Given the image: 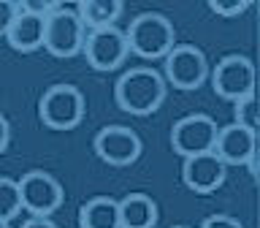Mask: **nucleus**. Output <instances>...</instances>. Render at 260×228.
I'll return each mask as SVG.
<instances>
[{
	"instance_id": "1",
	"label": "nucleus",
	"mask_w": 260,
	"mask_h": 228,
	"mask_svg": "<svg viewBox=\"0 0 260 228\" xmlns=\"http://www.w3.org/2000/svg\"><path fill=\"white\" fill-rule=\"evenodd\" d=\"M114 98L127 114H152L166 98V79L149 65L127 68L114 84Z\"/></svg>"
},
{
	"instance_id": "2",
	"label": "nucleus",
	"mask_w": 260,
	"mask_h": 228,
	"mask_svg": "<svg viewBox=\"0 0 260 228\" xmlns=\"http://www.w3.org/2000/svg\"><path fill=\"white\" fill-rule=\"evenodd\" d=\"M130 52L154 60V57H166L176 44V30L174 22L160 11H141L133 16L130 27L125 30Z\"/></svg>"
},
{
	"instance_id": "3",
	"label": "nucleus",
	"mask_w": 260,
	"mask_h": 228,
	"mask_svg": "<svg viewBox=\"0 0 260 228\" xmlns=\"http://www.w3.org/2000/svg\"><path fill=\"white\" fill-rule=\"evenodd\" d=\"M87 38V27L76 8L71 6H46V33L44 49L54 57H73L81 52Z\"/></svg>"
},
{
	"instance_id": "4",
	"label": "nucleus",
	"mask_w": 260,
	"mask_h": 228,
	"mask_svg": "<svg viewBox=\"0 0 260 228\" xmlns=\"http://www.w3.org/2000/svg\"><path fill=\"white\" fill-rule=\"evenodd\" d=\"M38 117L54 130L76 128L84 117V95L73 84H52L38 101Z\"/></svg>"
},
{
	"instance_id": "5",
	"label": "nucleus",
	"mask_w": 260,
	"mask_h": 228,
	"mask_svg": "<svg viewBox=\"0 0 260 228\" xmlns=\"http://www.w3.org/2000/svg\"><path fill=\"white\" fill-rule=\"evenodd\" d=\"M217 122L203 111H192L184 114L174 122L171 128V147L182 155V158H190V155H201V152H211L217 141Z\"/></svg>"
},
{
	"instance_id": "6",
	"label": "nucleus",
	"mask_w": 260,
	"mask_h": 228,
	"mask_svg": "<svg viewBox=\"0 0 260 228\" xmlns=\"http://www.w3.org/2000/svg\"><path fill=\"white\" fill-rule=\"evenodd\" d=\"M211 87L228 101L255 93V63L247 54H225L211 71Z\"/></svg>"
},
{
	"instance_id": "7",
	"label": "nucleus",
	"mask_w": 260,
	"mask_h": 228,
	"mask_svg": "<svg viewBox=\"0 0 260 228\" xmlns=\"http://www.w3.org/2000/svg\"><path fill=\"white\" fill-rule=\"evenodd\" d=\"M84 52L87 63L98 71H114L125 63V57L130 52L127 46V36L125 30H119L117 24L111 27H98V30H87V38H84Z\"/></svg>"
},
{
	"instance_id": "8",
	"label": "nucleus",
	"mask_w": 260,
	"mask_h": 228,
	"mask_svg": "<svg viewBox=\"0 0 260 228\" xmlns=\"http://www.w3.org/2000/svg\"><path fill=\"white\" fill-rule=\"evenodd\" d=\"M16 182H19L22 209H27L30 215L49 217L62 204V185L49 171L32 168L27 174H22V179H16Z\"/></svg>"
},
{
	"instance_id": "9",
	"label": "nucleus",
	"mask_w": 260,
	"mask_h": 228,
	"mask_svg": "<svg viewBox=\"0 0 260 228\" xmlns=\"http://www.w3.org/2000/svg\"><path fill=\"white\" fill-rule=\"evenodd\" d=\"M162 60H166V79L179 90H195L209 76V60L195 44H174Z\"/></svg>"
},
{
	"instance_id": "10",
	"label": "nucleus",
	"mask_w": 260,
	"mask_h": 228,
	"mask_svg": "<svg viewBox=\"0 0 260 228\" xmlns=\"http://www.w3.org/2000/svg\"><path fill=\"white\" fill-rule=\"evenodd\" d=\"M95 152L98 158L111 166H130L141 155V138L127 125H103L95 133Z\"/></svg>"
},
{
	"instance_id": "11",
	"label": "nucleus",
	"mask_w": 260,
	"mask_h": 228,
	"mask_svg": "<svg viewBox=\"0 0 260 228\" xmlns=\"http://www.w3.org/2000/svg\"><path fill=\"white\" fill-rule=\"evenodd\" d=\"M214 155L225 166H247L257 158V133L236 122H228L217 130Z\"/></svg>"
},
{
	"instance_id": "12",
	"label": "nucleus",
	"mask_w": 260,
	"mask_h": 228,
	"mask_svg": "<svg viewBox=\"0 0 260 228\" xmlns=\"http://www.w3.org/2000/svg\"><path fill=\"white\" fill-rule=\"evenodd\" d=\"M44 33H46V8L19 3V11H16L6 38L19 52H36V49L44 46Z\"/></svg>"
},
{
	"instance_id": "13",
	"label": "nucleus",
	"mask_w": 260,
	"mask_h": 228,
	"mask_svg": "<svg viewBox=\"0 0 260 228\" xmlns=\"http://www.w3.org/2000/svg\"><path fill=\"white\" fill-rule=\"evenodd\" d=\"M225 171H228V166L214 155V150L182 158V179L195 193L217 190V187L225 182Z\"/></svg>"
},
{
	"instance_id": "14",
	"label": "nucleus",
	"mask_w": 260,
	"mask_h": 228,
	"mask_svg": "<svg viewBox=\"0 0 260 228\" xmlns=\"http://www.w3.org/2000/svg\"><path fill=\"white\" fill-rule=\"evenodd\" d=\"M119 228H152L157 223V204L146 193H127L117 198Z\"/></svg>"
},
{
	"instance_id": "15",
	"label": "nucleus",
	"mask_w": 260,
	"mask_h": 228,
	"mask_svg": "<svg viewBox=\"0 0 260 228\" xmlns=\"http://www.w3.org/2000/svg\"><path fill=\"white\" fill-rule=\"evenodd\" d=\"M81 228H119V204L111 195H92L79 207Z\"/></svg>"
},
{
	"instance_id": "16",
	"label": "nucleus",
	"mask_w": 260,
	"mask_h": 228,
	"mask_svg": "<svg viewBox=\"0 0 260 228\" xmlns=\"http://www.w3.org/2000/svg\"><path fill=\"white\" fill-rule=\"evenodd\" d=\"M76 11L87 30H98L117 24V19L122 16V3L119 0H81Z\"/></svg>"
},
{
	"instance_id": "17",
	"label": "nucleus",
	"mask_w": 260,
	"mask_h": 228,
	"mask_svg": "<svg viewBox=\"0 0 260 228\" xmlns=\"http://www.w3.org/2000/svg\"><path fill=\"white\" fill-rule=\"evenodd\" d=\"M22 212L19 182L11 177H0V220H11Z\"/></svg>"
},
{
	"instance_id": "18",
	"label": "nucleus",
	"mask_w": 260,
	"mask_h": 228,
	"mask_svg": "<svg viewBox=\"0 0 260 228\" xmlns=\"http://www.w3.org/2000/svg\"><path fill=\"white\" fill-rule=\"evenodd\" d=\"M233 122L257 133V98H255V93L233 101Z\"/></svg>"
},
{
	"instance_id": "19",
	"label": "nucleus",
	"mask_w": 260,
	"mask_h": 228,
	"mask_svg": "<svg viewBox=\"0 0 260 228\" xmlns=\"http://www.w3.org/2000/svg\"><path fill=\"white\" fill-rule=\"evenodd\" d=\"M209 8L219 16H236V14H241L244 8H249V0H211Z\"/></svg>"
},
{
	"instance_id": "20",
	"label": "nucleus",
	"mask_w": 260,
	"mask_h": 228,
	"mask_svg": "<svg viewBox=\"0 0 260 228\" xmlns=\"http://www.w3.org/2000/svg\"><path fill=\"white\" fill-rule=\"evenodd\" d=\"M198 228H244L233 215H225V212H217V215H209Z\"/></svg>"
},
{
	"instance_id": "21",
	"label": "nucleus",
	"mask_w": 260,
	"mask_h": 228,
	"mask_svg": "<svg viewBox=\"0 0 260 228\" xmlns=\"http://www.w3.org/2000/svg\"><path fill=\"white\" fill-rule=\"evenodd\" d=\"M16 11H19V3H14V0H0V36L8 33Z\"/></svg>"
},
{
	"instance_id": "22",
	"label": "nucleus",
	"mask_w": 260,
	"mask_h": 228,
	"mask_svg": "<svg viewBox=\"0 0 260 228\" xmlns=\"http://www.w3.org/2000/svg\"><path fill=\"white\" fill-rule=\"evenodd\" d=\"M22 228H60L54 223L52 217H44V215H32V217H27L22 223Z\"/></svg>"
},
{
	"instance_id": "23",
	"label": "nucleus",
	"mask_w": 260,
	"mask_h": 228,
	"mask_svg": "<svg viewBox=\"0 0 260 228\" xmlns=\"http://www.w3.org/2000/svg\"><path fill=\"white\" fill-rule=\"evenodd\" d=\"M8 138H11V125H8V120H6V114L0 111V152L8 147Z\"/></svg>"
},
{
	"instance_id": "24",
	"label": "nucleus",
	"mask_w": 260,
	"mask_h": 228,
	"mask_svg": "<svg viewBox=\"0 0 260 228\" xmlns=\"http://www.w3.org/2000/svg\"><path fill=\"white\" fill-rule=\"evenodd\" d=\"M0 228H11V225H8V220H0Z\"/></svg>"
},
{
	"instance_id": "25",
	"label": "nucleus",
	"mask_w": 260,
	"mask_h": 228,
	"mask_svg": "<svg viewBox=\"0 0 260 228\" xmlns=\"http://www.w3.org/2000/svg\"><path fill=\"white\" fill-rule=\"evenodd\" d=\"M171 228H195V225H171Z\"/></svg>"
}]
</instances>
